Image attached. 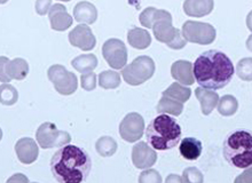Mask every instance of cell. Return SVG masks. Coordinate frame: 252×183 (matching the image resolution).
<instances>
[{"label": "cell", "instance_id": "obj_4", "mask_svg": "<svg viewBox=\"0 0 252 183\" xmlns=\"http://www.w3.org/2000/svg\"><path fill=\"white\" fill-rule=\"evenodd\" d=\"M222 154L230 166L243 168L252 166V132L234 131L223 141Z\"/></svg>", "mask_w": 252, "mask_h": 183}, {"label": "cell", "instance_id": "obj_43", "mask_svg": "<svg viewBox=\"0 0 252 183\" xmlns=\"http://www.w3.org/2000/svg\"><path fill=\"white\" fill-rule=\"evenodd\" d=\"M60 1H65L66 2V1H70V0H60Z\"/></svg>", "mask_w": 252, "mask_h": 183}, {"label": "cell", "instance_id": "obj_32", "mask_svg": "<svg viewBox=\"0 0 252 183\" xmlns=\"http://www.w3.org/2000/svg\"><path fill=\"white\" fill-rule=\"evenodd\" d=\"M183 174L184 182L186 183H202L204 181L202 172L196 167H187Z\"/></svg>", "mask_w": 252, "mask_h": 183}, {"label": "cell", "instance_id": "obj_15", "mask_svg": "<svg viewBox=\"0 0 252 183\" xmlns=\"http://www.w3.org/2000/svg\"><path fill=\"white\" fill-rule=\"evenodd\" d=\"M171 76L178 83L185 86H191L195 83V76L192 71V63L186 60H179L171 66Z\"/></svg>", "mask_w": 252, "mask_h": 183}, {"label": "cell", "instance_id": "obj_6", "mask_svg": "<svg viewBox=\"0 0 252 183\" xmlns=\"http://www.w3.org/2000/svg\"><path fill=\"white\" fill-rule=\"evenodd\" d=\"M183 36L189 43L198 45H210L216 40L217 31L209 23L187 21L183 26Z\"/></svg>", "mask_w": 252, "mask_h": 183}, {"label": "cell", "instance_id": "obj_17", "mask_svg": "<svg viewBox=\"0 0 252 183\" xmlns=\"http://www.w3.org/2000/svg\"><path fill=\"white\" fill-rule=\"evenodd\" d=\"M213 7V0H185L184 12L190 17H203L211 14Z\"/></svg>", "mask_w": 252, "mask_h": 183}, {"label": "cell", "instance_id": "obj_33", "mask_svg": "<svg viewBox=\"0 0 252 183\" xmlns=\"http://www.w3.org/2000/svg\"><path fill=\"white\" fill-rule=\"evenodd\" d=\"M80 85H82L83 90L87 92L94 91L96 87V75L93 71L82 73L80 76Z\"/></svg>", "mask_w": 252, "mask_h": 183}, {"label": "cell", "instance_id": "obj_27", "mask_svg": "<svg viewBox=\"0 0 252 183\" xmlns=\"http://www.w3.org/2000/svg\"><path fill=\"white\" fill-rule=\"evenodd\" d=\"M217 107H218L220 115L225 116V117H230V116L235 115L239 110V101L233 95H223L222 97L219 98Z\"/></svg>", "mask_w": 252, "mask_h": 183}, {"label": "cell", "instance_id": "obj_34", "mask_svg": "<svg viewBox=\"0 0 252 183\" xmlns=\"http://www.w3.org/2000/svg\"><path fill=\"white\" fill-rule=\"evenodd\" d=\"M139 182L140 183H160L162 182V178H160L159 173L156 170H149V168H146V170L140 174Z\"/></svg>", "mask_w": 252, "mask_h": 183}, {"label": "cell", "instance_id": "obj_29", "mask_svg": "<svg viewBox=\"0 0 252 183\" xmlns=\"http://www.w3.org/2000/svg\"><path fill=\"white\" fill-rule=\"evenodd\" d=\"M121 85V75L114 70L102 71L99 75V86L104 90H115Z\"/></svg>", "mask_w": 252, "mask_h": 183}, {"label": "cell", "instance_id": "obj_24", "mask_svg": "<svg viewBox=\"0 0 252 183\" xmlns=\"http://www.w3.org/2000/svg\"><path fill=\"white\" fill-rule=\"evenodd\" d=\"M156 111L158 114H169L172 116H180L184 111V103L183 102L176 101L173 98L167 97V96H162L158 104L156 107Z\"/></svg>", "mask_w": 252, "mask_h": 183}, {"label": "cell", "instance_id": "obj_38", "mask_svg": "<svg viewBox=\"0 0 252 183\" xmlns=\"http://www.w3.org/2000/svg\"><path fill=\"white\" fill-rule=\"evenodd\" d=\"M165 182L166 183H181V182H184V179L177 174H171L166 178Z\"/></svg>", "mask_w": 252, "mask_h": 183}, {"label": "cell", "instance_id": "obj_30", "mask_svg": "<svg viewBox=\"0 0 252 183\" xmlns=\"http://www.w3.org/2000/svg\"><path fill=\"white\" fill-rule=\"evenodd\" d=\"M19 100V92L8 83L0 85V103L3 105H13Z\"/></svg>", "mask_w": 252, "mask_h": 183}, {"label": "cell", "instance_id": "obj_1", "mask_svg": "<svg viewBox=\"0 0 252 183\" xmlns=\"http://www.w3.org/2000/svg\"><path fill=\"white\" fill-rule=\"evenodd\" d=\"M195 80L203 89L221 90L232 82L235 68L225 53L208 51L202 53L192 64Z\"/></svg>", "mask_w": 252, "mask_h": 183}, {"label": "cell", "instance_id": "obj_36", "mask_svg": "<svg viewBox=\"0 0 252 183\" xmlns=\"http://www.w3.org/2000/svg\"><path fill=\"white\" fill-rule=\"evenodd\" d=\"M9 62V60L5 56H0V82L1 83H10L9 76L6 72V65Z\"/></svg>", "mask_w": 252, "mask_h": 183}, {"label": "cell", "instance_id": "obj_40", "mask_svg": "<svg viewBox=\"0 0 252 183\" xmlns=\"http://www.w3.org/2000/svg\"><path fill=\"white\" fill-rule=\"evenodd\" d=\"M247 48L249 49L250 52H252V34H250L247 39Z\"/></svg>", "mask_w": 252, "mask_h": 183}, {"label": "cell", "instance_id": "obj_18", "mask_svg": "<svg viewBox=\"0 0 252 183\" xmlns=\"http://www.w3.org/2000/svg\"><path fill=\"white\" fill-rule=\"evenodd\" d=\"M195 95L201 104V110L203 115L209 116L215 110L219 102V95L213 92L212 90L203 89V87H197L195 90Z\"/></svg>", "mask_w": 252, "mask_h": 183}, {"label": "cell", "instance_id": "obj_8", "mask_svg": "<svg viewBox=\"0 0 252 183\" xmlns=\"http://www.w3.org/2000/svg\"><path fill=\"white\" fill-rule=\"evenodd\" d=\"M48 79L53 83L58 93L62 95H71L77 91L78 79L75 73L69 72L61 64L52 65L47 71Z\"/></svg>", "mask_w": 252, "mask_h": 183}, {"label": "cell", "instance_id": "obj_25", "mask_svg": "<svg viewBox=\"0 0 252 183\" xmlns=\"http://www.w3.org/2000/svg\"><path fill=\"white\" fill-rule=\"evenodd\" d=\"M71 65L80 73L90 72L97 66V59L94 54H83L73 59Z\"/></svg>", "mask_w": 252, "mask_h": 183}, {"label": "cell", "instance_id": "obj_2", "mask_svg": "<svg viewBox=\"0 0 252 183\" xmlns=\"http://www.w3.org/2000/svg\"><path fill=\"white\" fill-rule=\"evenodd\" d=\"M92 170V159L83 148L65 144L53 154L51 171L55 180L61 183H82Z\"/></svg>", "mask_w": 252, "mask_h": 183}, {"label": "cell", "instance_id": "obj_13", "mask_svg": "<svg viewBox=\"0 0 252 183\" xmlns=\"http://www.w3.org/2000/svg\"><path fill=\"white\" fill-rule=\"evenodd\" d=\"M15 152L21 163L30 165L34 163L39 156V148L33 139L22 137L15 144Z\"/></svg>", "mask_w": 252, "mask_h": 183}, {"label": "cell", "instance_id": "obj_23", "mask_svg": "<svg viewBox=\"0 0 252 183\" xmlns=\"http://www.w3.org/2000/svg\"><path fill=\"white\" fill-rule=\"evenodd\" d=\"M6 72L10 79L23 80L29 73V64L23 59H14L7 63Z\"/></svg>", "mask_w": 252, "mask_h": 183}, {"label": "cell", "instance_id": "obj_9", "mask_svg": "<svg viewBox=\"0 0 252 183\" xmlns=\"http://www.w3.org/2000/svg\"><path fill=\"white\" fill-rule=\"evenodd\" d=\"M102 55L113 69H123L127 63V49L121 39L111 38L102 46Z\"/></svg>", "mask_w": 252, "mask_h": 183}, {"label": "cell", "instance_id": "obj_12", "mask_svg": "<svg viewBox=\"0 0 252 183\" xmlns=\"http://www.w3.org/2000/svg\"><path fill=\"white\" fill-rule=\"evenodd\" d=\"M133 165L140 170H146L155 165L157 161V153L154 148L148 143L139 142L132 149Z\"/></svg>", "mask_w": 252, "mask_h": 183}, {"label": "cell", "instance_id": "obj_5", "mask_svg": "<svg viewBox=\"0 0 252 183\" xmlns=\"http://www.w3.org/2000/svg\"><path fill=\"white\" fill-rule=\"evenodd\" d=\"M155 62L149 56H139L133 60L131 64L122 70V76L131 86H139L149 80L155 73Z\"/></svg>", "mask_w": 252, "mask_h": 183}, {"label": "cell", "instance_id": "obj_14", "mask_svg": "<svg viewBox=\"0 0 252 183\" xmlns=\"http://www.w3.org/2000/svg\"><path fill=\"white\" fill-rule=\"evenodd\" d=\"M48 19H50L52 29L55 31L68 30L73 22L71 15L66 12L65 6L61 3L52 5L50 12H48Z\"/></svg>", "mask_w": 252, "mask_h": 183}, {"label": "cell", "instance_id": "obj_41", "mask_svg": "<svg viewBox=\"0 0 252 183\" xmlns=\"http://www.w3.org/2000/svg\"><path fill=\"white\" fill-rule=\"evenodd\" d=\"M8 0H0V5H2V3H6Z\"/></svg>", "mask_w": 252, "mask_h": 183}, {"label": "cell", "instance_id": "obj_7", "mask_svg": "<svg viewBox=\"0 0 252 183\" xmlns=\"http://www.w3.org/2000/svg\"><path fill=\"white\" fill-rule=\"evenodd\" d=\"M37 143L43 149L63 147L71 141V136L68 132L60 131L52 122H44L39 126L36 133Z\"/></svg>", "mask_w": 252, "mask_h": 183}, {"label": "cell", "instance_id": "obj_35", "mask_svg": "<svg viewBox=\"0 0 252 183\" xmlns=\"http://www.w3.org/2000/svg\"><path fill=\"white\" fill-rule=\"evenodd\" d=\"M52 7V0H37L36 12L39 15H46Z\"/></svg>", "mask_w": 252, "mask_h": 183}, {"label": "cell", "instance_id": "obj_20", "mask_svg": "<svg viewBox=\"0 0 252 183\" xmlns=\"http://www.w3.org/2000/svg\"><path fill=\"white\" fill-rule=\"evenodd\" d=\"M139 19L142 27L153 29L154 24L159 22V21H172V15L164 9H157L155 7H148V8H146L140 14Z\"/></svg>", "mask_w": 252, "mask_h": 183}, {"label": "cell", "instance_id": "obj_11", "mask_svg": "<svg viewBox=\"0 0 252 183\" xmlns=\"http://www.w3.org/2000/svg\"><path fill=\"white\" fill-rule=\"evenodd\" d=\"M68 37L71 46L85 52L92 51L96 45V39L92 32V29L85 24H79V26L73 28Z\"/></svg>", "mask_w": 252, "mask_h": 183}, {"label": "cell", "instance_id": "obj_19", "mask_svg": "<svg viewBox=\"0 0 252 183\" xmlns=\"http://www.w3.org/2000/svg\"><path fill=\"white\" fill-rule=\"evenodd\" d=\"M73 19L78 23L93 24L97 19V10L93 3L80 1L73 8Z\"/></svg>", "mask_w": 252, "mask_h": 183}, {"label": "cell", "instance_id": "obj_39", "mask_svg": "<svg viewBox=\"0 0 252 183\" xmlns=\"http://www.w3.org/2000/svg\"><path fill=\"white\" fill-rule=\"evenodd\" d=\"M247 27H248V29H249L252 32V10L249 14H248V16H247Z\"/></svg>", "mask_w": 252, "mask_h": 183}, {"label": "cell", "instance_id": "obj_10", "mask_svg": "<svg viewBox=\"0 0 252 183\" xmlns=\"http://www.w3.org/2000/svg\"><path fill=\"white\" fill-rule=\"evenodd\" d=\"M145 133V119L136 112L126 115L120 125V134L124 141L134 143L143 136Z\"/></svg>", "mask_w": 252, "mask_h": 183}, {"label": "cell", "instance_id": "obj_21", "mask_svg": "<svg viewBox=\"0 0 252 183\" xmlns=\"http://www.w3.org/2000/svg\"><path fill=\"white\" fill-rule=\"evenodd\" d=\"M202 142L195 137H185L181 140L179 152L185 159L196 160L202 154Z\"/></svg>", "mask_w": 252, "mask_h": 183}, {"label": "cell", "instance_id": "obj_22", "mask_svg": "<svg viewBox=\"0 0 252 183\" xmlns=\"http://www.w3.org/2000/svg\"><path fill=\"white\" fill-rule=\"evenodd\" d=\"M127 41L129 46L136 49H146L152 44V37L146 29L132 28L127 32Z\"/></svg>", "mask_w": 252, "mask_h": 183}, {"label": "cell", "instance_id": "obj_37", "mask_svg": "<svg viewBox=\"0 0 252 183\" xmlns=\"http://www.w3.org/2000/svg\"><path fill=\"white\" fill-rule=\"evenodd\" d=\"M235 183H252V166L247 167V170L235 179Z\"/></svg>", "mask_w": 252, "mask_h": 183}, {"label": "cell", "instance_id": "obj_42", "mask_svg": "<svg viewBox=\"0 0 252 183\" xmlns=\"http://www.w3.org/2000/svg\"><path fill=\"white\" fill-rule=\"evenodd\" d=\"M1 139H2V131L1 128H0V141H1Z\"/></svg>", "mask_w": 252, "mask_h": 183}, {"label": "cell", "instance_id": "obj_28", "mask_svg": "<svg viewBox=\"0 0 252 183\" xmlns=\"http://www.w3.org/2000/svg\"><path fill=\"white\" fill-rule=\"evenodd\" d=\"M117 142L111 136H102L96 141L95 149L101 157H111L117 151Z\"/></svg>", "mask_w": 252, "mask_h": 183}, {"label": "cell", "instance_id": "obj_26", "mask_svg": "<svg viewBox=\"0 0 252 183\" xmlns=\"http://www.w3.org/2000/svg\"><path fill=\"white\" fill-rule=\"evenodd\" d=\"M190 94L191 92L188 87L177 82V83H173L170 87H167V89L163 92L162 96L171 97L173 98V100L185 103V102H187L189 98H190Z\"/></svg>", "mask_w": 252, "mask_h": 183}, {"label": "cell", "instance_id": "obj_31", "mask_svg": "<svg viewBox=\"0 0 252 183\" xmlns=\"http://www.w3.org/2000/svg\"><path fill=\"white\" fill-rule=\"evenodd\" d=\"M236 75L244 82H252V58L240 60L236 65Z\"/></svg>", "mask_w": 252, "mask_h": 183}, {"label": "cell", "instance_id": "obj_3", "mask_svg": "<svg viewBox=\"0 0 252 183\" xmlns=\"http://www.w3.org/2000/svg\"><path fill=\"white\" fill-rule=\"evenodd\" d=\"M181 127L176 119L166 114H160L147 126V143L155 150L173 149L181 141Z\"/></svg>", "mask_w": 252, "mask_h": 183}, {"label": "cell", "instance_id": "obj_16", "mask_svg": "<svg viewBox=\"0 0 252 183\" xmlns=\"http://www.w3.org/2000/svg\"><path fill=\"white\" fill-rule=\"evenodd\" d=\"M153 31L154 37H155L157 40L170 46L173 43V40L176 39L178 33H179L181 30L177 29V28H174L172 26V21L164 20L154 24Z\"/></svg>", "mask_w": 252, "mask_h": 183}]
</instances>
